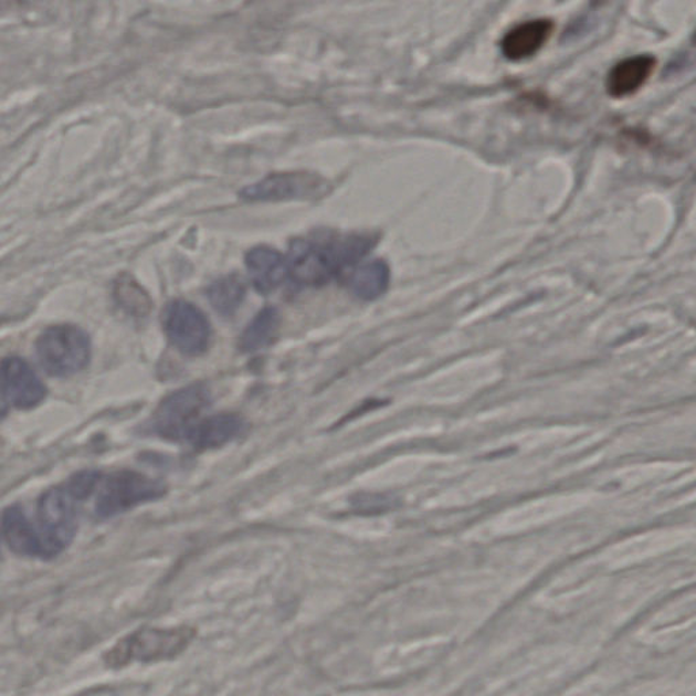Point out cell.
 <instances>
[{
  "label": "cell",
  "instance_id": "cell-16",
  "mask_svg": "<svg viewBox=\"0 0 696 696\" xmlns=\"http://www.w3.org/2000/svg\"><path fill=\"white\" fill-rule=\"evenodd\" d=\"M212 308L222 317H230L239 310L245 298V286L238 275H229L212 283L208 291Z\"/></svg>",
  "mask_w": 696,
  "mask_h": 696
},
{
  "label": "cell",
  "instance_id": "cell-19",
  "mask_svg": "<svg viewBox=\"0 0 696 696\" xmlns=\"http://www.w3.org/2000/svg\"><path fill=\"white\" fill-rule=\"evenodd\" d=\"M97 481L98 475L96 472H82V474L76 475L74 479L68 482L67 487L81 500L92 494L93 488L97 485Z\"/></svg>",
  "mask_w": 696,
  "mask_h": 696
},
{
  "label": "cell",
  "instance_id": "cell-11",
  "mask_svg": "<svg viewBox=\"0 0 696 696\" xmlns=\"http://www.w3.org/2000/svg\"><path fill=\"white\" fill-rule=\"evenodd\" d=\"M656 59L636 55L623 59L612 67L607 78V91L615 98L629 97L646 84L656 68Z\"/></svg>",
  "mask_w": 696,
  "mask_h": 696
},
{
  "label": "cell",
  "instance_id": "cell-17",
  "mask_svg": "<svg viewBox=\"0 0 696 696\" xmlns=\"http://www.w3.org/2000/svg\"><path fill=\"white\" fill-rule=\"evenodd\" d=\"M388 285V268L381 262H375L358 268L352 275L351 288L358 298L375 299L386 291Z\"/></svg>",
  "mask_w": 696,
  "mask_h": 696
},
{
  "label": "cell",
  "instance_id": "cell-1",
  "mask_svg": "<svg viewBox=\"0 0 696 696\" xmlns=\"http://www.w3.org/2000/svg\"><path fill=\"white\" fill-rule=\"evenodd\" d=\"M373 240L363 234L344 238L293 241L286 261L287 273L303 286H323L341 270L362 259Z\"/></svg>",
  "mask_w": 696,
  "mask_h": 696
},
{
  "label": "cell",
  "instance_id": "cell-20",
  "mask_svg": "<svg viewBox=\"0 0 696 696\" xmlns=\"http://www.w3.org/2000/svg\"><path fill=\"white\" fill-rule=\"evenodd\" d=\"M2 386H0V419L6 415V411H8V407H6V399Z\"/></svg>",
  "mask_w": 696,
  "mask_h": 696
},
{
  "label": "cell",
  "instance_id": "cell-10",
  "mask_svg": "<svg viewBox=\"0 0 696 696\" xmlns=\"http://www.w3.org/2000/svg\"><path fill=\"white\" fill-rule=\"evenodd\" d=\"M553 32V22L546 18H536L518 23L505 34L500 49L512 62L527 61L540 52Z\"/></svg>",
  "mask_w": 696,
  "mask_h": 696
},
{
  "label": "cell",
  "instance_id": "cell-18",
  "mask_svg": "<svg viewBox=\"0 0 696 696\" xmlns=\"http://www.w3.org/2000/svg\"><path fill=\"white\" fill-rule=\"evenodd\" d=\"M117 300L123 308L134 316L144 317L150 314L151 300L147 293L131 278H123L116 287Z\"/></svg>",
  "mask_w": 696,
  "mask_h": 696
},
{
  "label": "cell",
  "instance_id": "cell-14",
  "mask_svg": "<svg viewBox=\"0 0 696 696\" xmlns=\"http://www.w3.org/2000/svg\"><path fill=\"white\" fill-rule=\"evenodd\" d=\"M2 530L6 541L17 553L45 557L43 540L21 507L13 506L3 513Z\"/></svg>",
  "mask_w": 696,
  "mask_h": 696
},
{
  "label": "cell",
  "instance_id": "cell-5",
  "mask_svg": "<svg viewBox=\"0 0 696 696\" xmlns=\"http://www.w3.org/2000/svg\"><path fill=\"white\" fill-rule=\"evenodd\" d=\"M193 636L194 631L190 628L138 631L112 652L110 663L122 665L135 660L150 663L175 658L186 651Z\"/></svg>",
  "mask_w": 696,
  "mask_h": 696
},
{
  "label": "cell",
  "instance_id": "cell-2",
  "mask_svg": "<svg viewBox=\"0 0 696 696\" xmlns=\"http://www.w3.org/2000/svg\"><path fill=\"white\" fill-rule=\"evenodd\" d=\"M210 404V391L202 383L181 388L158 405L152 429L162 439L188 442Z\"/></svg>",
  "mask_w": 696,
  "mask_h": 696
},
{
  "label": "cell",
  "instance_id": "cell-8",
  "mask_svg": "<svg viewBox=\"0 0 696 696\" xmlns=\"http://www.w3.org/2000/svg\"><path fill=\"white\" fill-rule=\"evenodd\" d=\"M164 329L170 344L184 356H200L208 350L211 327L202 312L187 300L177 299L164 312Z\"/></svg>",
  "mask_w": 696,
  "mask_h": 696
},
{
  "label": "cell",
  "instance_id": "cell-3",
  "mask_svg": "<svg viewBox=\"0 0 696 696\" xmlns=\"http://www.w3.org/2000/svg\"><path fill=\"white\" fill-rule=\"evenodd\" d=\"M167 493L162 482L139 474L122 471L110 475L99 488L96 513L98 517L109 518L133 507L162 498Z\"/></svg>",
  "mask_w": 696,
  "mask_h": 696
},
{
  "label": "cell",
  "instance_id": "cell-15",
  "mask_svg": "<svg viewBox=\"0 0 696 696\" xmlns=\"http://www.w3.org/2000/svg\"><path fill=\"white\" fill-rule=\"evenodd\" d=\"M281 328V315L275 308H265L259 312L250 326L245 328L239 340L240 350L243 352H256L273 344Z\"/></svg>",
  "mask_w": 696,
  "mask_h": 696
},
{
  "label": "cell",
  "instance_id": "cell-7",
  "mask_svg": "<svg viewBox=\"0 0 696 696\" xmlns=\"http://www.w3.org/2000/svg\"><path fill=\"white\" fill-rule=\"evenodd\" d=\"M331 191L321 176L309 172L275 173L245 187L240 198L246 202H283V200L318 199Z\"/></svg>",
  "mask_w": 696,
  "mask_h": 696
},
{
  "label": "cell",
  "instance_id": "cell-4",
  "mask_svg": "<svg viewBox=\"0 0 696 696\" xmlns=\"http://www.w3.org/2000/svg\"><path fill=\"white\" fill-rule=\"evenodd\" d=\"M38 356L49 373L61 377L75 375L85 369L91 359V341L80 328L53 327L40 336Z\"/></svg>",
  "mask_w": 696,
  "mask_h": 696
},
{
  "label": "cell",
  "instance_id": "cell-12",
  "mask_svg": "<svg viewBox=\"0 0 696 696\" xmlns=\"http://www.w3.org/2000/svg\"><path fill=\"white\" fill-rule=\"evenodd\" d=\"M247 275L257 292L268 294L281 285L287 274L286 259L268 246H256L246 253Z\"/></svg>",
  "mask_w": 696,
  "mask_h": 696
},
{
  "label": "cell",
  "instance_id": "cell-6",
  "mask_svg": "<svg viewBox=\"0 0 696 696\" xmlns=\"http://www.w3.org/2000/svg\"><path fill=\"white\" fill-rule=\"evenodd\" d=\"M80 499L66 487L52 488L39 503L40 536L45 557H53L66 548L76 530V509Z\"/></svg>",
  "mask_w": 696,
  "mask_h": 696
},
{
  "label": "cell",
  "instance_id": "cell-9",
  "mask_svg": "<svg viewBox=\"0 0 696 696\" xmlns=\"http://www.w3.org/2000/svg\"><path fill=\"white\" fill-rule=\"evenodd\" d=\"M0 386L4 397L18 409H32L45 398V387L25 361L9 358L0 365Z\"/></svg>",
  "mask_w": 696,
  "mask_h": 696
},
{
  "label": "cell",
  "instance_id": "cell-13",
  "mask_svg": "<svg viewBox=\"0 0 696 696\" xmlns=\"http://www.w3.org/2000/svg\"><path fill=\"white\" fill-rule=\"evenodd\" d=\"M244 429L245 422L239 415L205 416L193 430L188 444L199 451L215 450V447H221L238 439L243 434Z\"/></svg>",
  "mask_w": 696,
  "mask_h": 696
}]
</instances>
